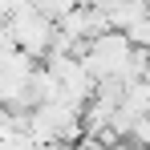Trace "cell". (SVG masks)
<instances>
[{"mask_svg": "<svg viewBox=\"0 0 150 150\" xmlns=\"http://www.w3.org/2000/svg\"><path fill=\"white\" fill-rule=\"evenodd\" d=\"M8 37L33 61H45L49 49H53V41H57V25L41 16L37 4H12V12H8Z\"/></svg>", "mask_w": 150, "mask_h": 150, "instance_id": "6da1fadb", "label": "cell"}, {"mask_svg": "<svg viewBox=\"0 0 150 150\" xmlns=\"http://www.w3.org/2000/svg\"><path fill=\"white\" fill-rule=\"evenodd\" d=\"M146 16H150V12H146Z\"/></svg>", "mask_w": 150, "mask_h": 150, "instance_id": "5b68a950", "label": "cell"}, {"mask_svg": "<svg viewBox=\"0 0 150 150\" xmlns=\"http://www.w3.org/2000/svg\"><path fill=\"white\" fill-rule=\"evenodd\" d=\"M110 150H138L134 142H118V146H110Z\"/></svg>", "mask_w": 150, "mask_h": 150, "instance_id": "277c9868", "label": "cell"}, {"mask_svg": "<svg viewBox=\"0 0 150 150\" xmlns=\"http://www.w3.org/2000/svg\"><path fill=\"white\" fill-rule=\"evenodd\" d=\"M37 8H41V16H45V21L61 25V21H65V16L77 8V4H69V0H49V4H37Z\"/></svg>", "mask_w": 150, "mask_h": 150, "instance_id": "3957f363", "label": "cell"}, {"mask_svg": "<svg viewBox=\"0 0 150 150\" xmlns=\"http://www.w3.org/2000/svg\"><path fill=\"white\" fill-rule=\"evenodd\" d=\"M126 41H130L134 49H146V53H150V16H142L138 25L126 28Z\"/></svg>", "mask_w": 150, "mask_h": 150, "instance_id": "7a4b0ae2", "label": "cell"}]
</instances>
